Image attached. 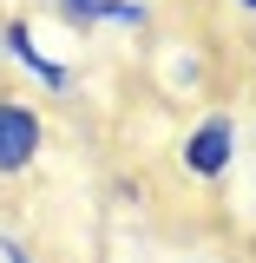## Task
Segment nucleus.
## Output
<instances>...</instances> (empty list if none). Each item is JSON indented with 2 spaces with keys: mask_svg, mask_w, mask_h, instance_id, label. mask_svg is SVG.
Here are the masks:
<instances>
[{
  "mask_svg": "<svg viewBox=\"0 0 256 263\" xmlns=\"http://www.w3.org/2000/svg\"><path fill=\"white\" fill-rule=\"evenodd\" d=\"M230 164H237V119L230 112H204L184 132V171L217 184V178H230Z\"/></svg>",
  "mask_w": 256,
  "mask_h": 263,
  "instance_id": "obj_1",
  "label": "nucleus"
},
{
  "mask_svg": "<svg viewBox=\"0 0 256 263\" xmlns=\"http://www.w3.org/2000/svg\"><path fill=\"white\" fill-rule=\"evenodd\" d=\"M46 152V125L27 99H0V178H20L33 171Z\"/></svg>",
  "mask_w": 256,
  "mask_h": 263,
  "instance_id": "obj_2",
  "label": "nucleus"
},
{
  "mask_svg": "<svg viewBox=\"0 0 256 263\" xmlns=\"http://www.w3.org/2000/svg\"><path fill=\"white\" fill-rule=\"evenodd\" d=\"M0 40H7V53L27 66V72L46 86V92H72V66H66V60H53V53L33 40V27H27V20H0Z\"/></svg>",
  "mask_w": 256,
  "mask_h": 263,
  "instance_id": "obj_3",
  "label": "nucleus"
},
{
  "mask_svg": "<svg viewBox=\"0 0 256 263\" xmlns=\"http://www.w3.org/2000/svg\"><path fill=\"white\" fill-rule=\"evenodd\" d=\"M60 20H72V27H145L151 7L145 0H60Z\"/></svg>",
  "mask_w": 256,
  "mask_h": 263,
  "instance_id": "obj_4",
  "label": "nucleus"
},
{
  "mask_svg": "<svg viewBox=\"0 0 256 263\" xmlns=\"http://www.w3.org/2000/svg\"><path fill=\"white\" fill-rule=\"evenodd\" d=\"M0 263H33V257L20 250V237H0Z\"/></svg>",
  "mask_w": 256,
  "mask_h": 263,
  "instance_id": "obj_5",
  "label": "nucleus"
},
{
  "mask_svg": "<svg viewBox=\"0 0 256 263\" xmlns=\"http://www.w3.org/2000/svg\"><path fill=\"white\" fill-rule=\"evenodd\" d=\"M237 7H243V13H250V20H256V0H237Z\"/></svg>",
  "mask_w": 256,
  "mask_h": 263,
  "instance_id": "obj_6",
  "label": "nucleus"
}]
</instances>
